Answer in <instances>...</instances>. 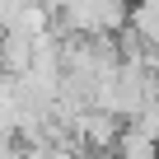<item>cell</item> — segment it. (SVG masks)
<instances>
[{"mask_svg":"<svg viewBox=\"0 0 159 159\" xmlns=\"http://www.w3.org/2000/svg\"><path fill=\"white\" fill-rule=\"evenodd\" d=\"M131 14V0H66L56 10V28L61 33H80V38H98V33H122Z\"/></svg>","mask_w":159,"mask_h":159,"instance_id":"cell-1","label":"cell"},{"mask_svg":"<svg viewBox=\"0 0 159 159\" xmlns=\"http://www.w3.org/2000/svg\"><path fill=\"white\" fill-rule=\"evenodd\" d=\"M117 131H122V117L108 112V108H94V103L70 117V136L80 145H89V150H112L117 145Z\"/></svg>","mask_w":159,"mask_h":159,"instance_id":"cell-2","label":"cell"},{"mask_svg":"<svg viewBox=\"0 0 159 159\" xmlns=\"http://www.w3.org/2000/svg\"><path fill=\"white\" fill-rule=\"evenodd\" d=\"M0 66L10 75H24L33 66V38L19 33V28H5V38H0Z\"/></svg>","mask_w":159,"mask_h":159,"instance_id":"cell-3","label":"cell"},{"mask_svg":"<svg viewBox=\"0 0 159 159\" xmlns=\"http://www.w3.org/2000/svg\"><path fill=\"white\" fill-rule=\"evenodd\" d=\"M42 5H47V10H61V5H66V0H42Z\"/></svg>","mask_w":159,"mask_h":159,"instance_id":"cell-4","label":"cell"}]
</instances>
